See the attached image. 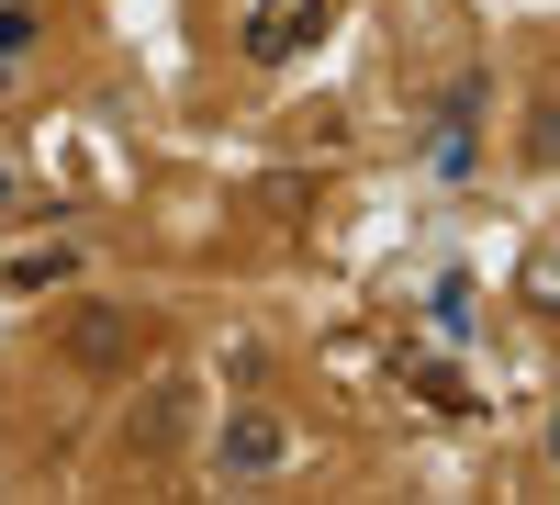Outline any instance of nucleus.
I'll return each instance as SVG.
<instances>
[{
	"label": "nucleus",
	"instance_id": "f257e3e1",
	"mask_svg": "<svg viewBox=\"0 0 560 505\" xmlns=\"http://www.w3.org/2000/svg\"><path fill=\"white\" fill-rule=\"evenodd\" d=\"M147 348H158V314H147V303L90 292V303H68V314H57V359H68V371H90V382H124Z\"/></svg>",
	"mask_w": 560,
	"mask_h": 505
},
{
	"label": "nucleus",
	"instance_id": "f03ea898",
	"mask_svg": "<svg viewBox=\"0 0 560 505\" xmlns=\"http://www.w3.org/2000/svg\"><path fill=\"white\" fill-rule=\"evenodd\" d=\"M191 427H202V393L179 382V371H158L147 393L124 404V427H113V449H124V461H179V449H191Z\"/></svg>",
	"mask_w": 560,
	"mask_h": 505
},
{
	"label": "nucleus",
	"instance_id": "7ed1b4c3",
	"mask_svg": "<svg viewBox=\"0 0 560 505\" xmlns=\"http://www.w3.org/2000/svg\"><path fill=\"white\" fill-rule=\"evenodd\" d=\"M280 461H292V427H280L269 404H224V427H213V472H224V483H269Z\"/></svg>",
	"mask_w": 560,
	"mask_h": 505
},
{
	"label": "nucleus",
	"instance_id": "423d86ee",
	"mask_svg": "<svg viewBox=\"0 0 560 505\" xmlns=\"http://www.w3.org/2000/svg\"><path fill=\"white\" fill-rule=\"evenodd\" d=\"M12 282H23V292H57V282H79V248H23V259H12Z\"/></svg>",
	"mask_w": 560,
	"mask_h": 505
},
{
	"label": "nucleus",
	"instance_id": "0eeeda50",
	"mask_svg": "<svg viewBox=\"0 0 560 505\" xmlns=\"http://www.w3.org/2000/svg\"><path fill=\"white\" fill-rule=\"evenodd\" d=\"M0 203H12V180H0Z\"/></svg>",
	"mask_w": 560,
	"mask_h": 505
},
{
	"label": "nucleus",
	"instance_id": "20e7f679",
	"mask_svg": "<svg viewBox=\"0 0 560 505\" xmlns=\"http://www.w3.org/2000/svg\"><path fill=\"white\" fill-rule=\"evenodd\" d=\"M325 34V0H247V23H236V45L258 68H280V57H303V45Z\"/></svg>",
	"mask_w": 560,
	"mask_h": 505
},
{
	"label": "nucleus",
	"instance_id": "39448f33",
	"mask_svg": "<svg viewBox=\"0 0 560 505\" xmlns=\"http://www.w3.org/2000/svg\"><path fill=\"white\" fill-rule=\"evenodd\" d=\"M34 34H45V12H34V0H0V102L23 90V68H34Z\"/></svg>",
	"mask_w": 560,
	"mask_h": 505
}]
</instances>
